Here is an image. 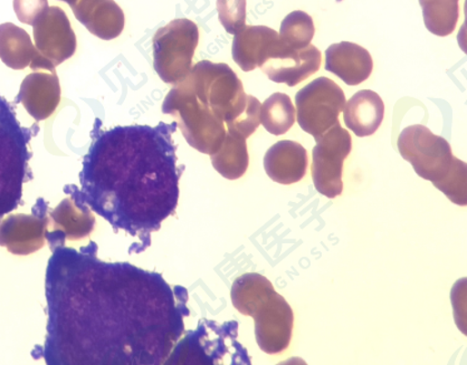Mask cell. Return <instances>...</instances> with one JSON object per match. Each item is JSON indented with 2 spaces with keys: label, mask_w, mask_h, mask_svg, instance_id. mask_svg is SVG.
I'll return each mask as SVG.
<instances>
[{
  "label": "cell",
  "mask_w": 467,
  "mask_h": 365,
  "mask_svg": "<svg viewBox=\"0 0 467 365\" xmlns=\"http://www.w3.org/2000/svg\"><path fill=\"white\" fill-rule=\"evenodd\" d=\"M45 292L48 365L165 364L185 332L188 292L162 275L98 259V245L58 246Z\"/></svg>",
  "instance_id": "6da1fadb"
},
{
  "label": "cell",
  "mask_w": 467,
  "mask_h": 365,
  "mask_svg": "<svg viewBox=\"0 0 467 365\" xmlns=\"http://www.w3.org/2000/svg\"><path fill=\"white\" fill-rule=\"evenodd\" d=\"M171 125L114 127L103 130L97 118L92 143L79 172L81 189L69 185L79 199L113 227L140 240L139 253L151 245V235L175 214L179 181L177 146Z\"/></svg>",
  "instance_id": "7a4b0ae2"
},
{
  "label": "cell",
  "mask_w": 467,
  "mask_h": 365,
  "mask_svg": "<svg viewBox=\"0 0 467 365\" xmlns=\"http://www.w3.org/2000/svg\"><path fill=\"white\" fill-rule=\"evenodd\" d=\"M39 127H23L11 102L0 95V220L23 204V186L33 180L29 143Z\"/></svg>",
  "instance_id": "3957f363"
},
{
  "label": "cell",
  "mask_w": 467,
  "mask_h": 365,
  "mask_svg": "<svg viewBox=\"0 0 467 365\" xmlns=\"http://www.w3.org/2000/svg\"><path fill=\"white\" fill-rule=\"evenodd\" d=\"M162 112L175 118L182 136L193 149L208 156L221 149L227 135L225 123L198 100L190 77L169 91Z\"/></svg>",
  "instance_id": "277c9868"
},
{
  "label": "cell",
  "mask_w": 467,
  "mask_h": 365,
  "mask_svg": "<svg viewBox=\"0 0 467 365\" xmlns=\"http://www.w3.org/2000/svg\"><path fill=\"white\" fill-rule=\"evenodd\" d=\"M188 77L198 100L225 123L226 129H230L256 98L246 95L240 78L227 64L202 61L192 68Z\"/></svg>",
  "instance_id": "5b68a950"
},
{
  "label": "cell",
  "mask_w": 467,
  "mask_h": 365,
  "mask_svg": "<svg viewBox=\"0 0 467 365\" xmlns=\"http://www.w3.org/2000/svg\"><path fill=\"white\" fill-rule=\"evenodd\" d=\"M237 329L236 320L218 325L202 319L196 330L176 344L165 364H217L230 353L238 363L251 364L246 350L236 341Z\"/></svg>",
  "instance_id": "8992f818"
},
{
  "label": "cell",
  "mask_w": 467,
  "mask_h": 365,
  "mask_svg": "<svg viewBox=\"0 0 467 365\" xmlns=\"http://www.w3.org/2000/svg\"><path fill=\"white\" fill-rule=\"evenodd\" d=\"M200 42V29L186 18L175 19L159 28L152 38L153 67L167 84L181 83L190 76Z\"/></svg>",
  "instance_id": "52a82bcc"
},
{
  "label": "cell",
  "mask_w": 467,
  "mask_h": 365,
  "mask_svg": "<svg viewBox=\"0 0 467 365\" xmlns=\"http://www.w3.org/2000/svg\"><path fill=\"white\" fill-rule=\"evenodd\" d=\"M296 106L301 129L317 141L340 123L339 116L346 106V96L335 81L322 76L296 93Z\"/></svg>",
  "instance_id": "ba28073f"
},
{
  "label": "cell",
  "mask_w": 467,
  "mask_h": 365,
  "mask_svg": "<svg viewBox=\"0 0 467 365\" xmlns=\"http://www.w3.org/2000/svg\"><path fill=\"white\" fill-rule=\"evenodd\" d=\"M397 145L400 156L410 162L416 174L433 185L444 179L453 165L455 157L449 141L424 126L405 127Z\"/></svg>",
  "instance_id": "9c48e42d"
},
{
  "label": "cell",
  "mask_w": 467,
  "mask_h": 365,
  "mask_svg": "<svg viewBox=\"0 0 467 365\" xmlns=\"http://www.w3.org/2000/svg\"><path fill=\"white\" fill-rule=\"evenodd\" d=\"M312 151V179L316 189L334 199L344 191L342 171L352 149L350 133L337 123L317 139Z\"/></svg>",
  "instance_id": "30bf717a"
},
{
  "label": "cell",
  "mask_w": 467,
  "mask_h": 365,
  "mask_svg": "<svg viewBox=\"0 0 467 365\" xmlns=\"http://www.w3.org/2000/svg\"><path fill=\"white\" fill-rule=\"evenodd\" d=\"M258 347L267 354H277L289 348L295 314L282 295L276 292L258 307L253 314Z\"/></svg>",
  "instance_id": "8fae6325"
},
{
  "label": "cell",
  "mask_w": 467,
  "mask_h": 365,
  "mask_svg": "<svg viewBox=\"0 0 467 365\" xmlns=\"http://www.w3.org/2000/svg\"><path fill=\"white\" fill-rule=\"evenodd\" d=\"M47 202L39 198L32 215H11L0 220V246L14 255H31L44 248L48 228Z\"/></svg>",
  "instance_id": "7c38bea8"
},
{
  "label": "cell",
  "mask_w": 467,
  "mask_h": 365,
  "mask_svg": "<svg viewBox=\"0 0 467 365\" xmlns=\"http://www.w3.org/2000/svg\"><path fill=\"white\" fill-rule=\"evenodd\" d=\"M35 47L54 67L77 52V36L66 12L48 7L33 25Z\"/></svg>",
  "instance_id": "4fadbf2b"
},
{
  "label": "cell",
  "mask_w": 467,
  "mask_h": 365,
  "mask_svg": "<svg viewBox=\"0 0 467 365\" xmlns=\"http://www.w3.org/2000/svg\"><path fill=\"white\" fill-rule=\"evenodd\" d=\"M64 192L69 196L68 198L59 202L48 216V226H52L53 229H47V240L52 250L64 246L66 240L86 238L96 224L89 207L78 198L69 185L66 186Z\"/></svg>",
  "instance_id": "5bb4252c"
},
{
  "label": "cell",
  "mask_w": 467,
  "mask_h": 365,
  "mask_svg": "<svg viewBox=\"0 0 467 365\" xmlns=\"http://www.w3.org/2000/svg\"><path fill=\"white\" fill-rule=\"evenodd\" d=\"M321 52L315 46L301 49L282 46L260 66L272 82L285 83L291 87L319 71Z\"/></svg>",
  "instance_id": "9a60e30c"
},
{
  "label": "cell",
  "mask_w": 467,
  "mask_h": 365,
  "mask_svg": "<svg viewBox=\"0 0 467 365\" xmlns=\"http://www.w3.org/2000/svg\"><path fill=\"white\" fill-rule=\"evenodd\" d=\"M61 101V86L56 70L34 71L24 78L16 97L35 120H47Z\"/></svg>",
  "instance_id": "2e32d148"
},
{
  "label": "cell",
  "mask_w": 467,
  "mask_h": 365,
  "mask_svg": "<svg viewBox=\"0 0 467 365\" xmlns=\"http://www.w3.org/2000/svg\"><path fill=\"white\" fill-rule=\"evenodd\" d=\"M282 46L280 35L266 26H245L233 39L234 62L244 72L254 71Z\"/></svg>",
  "instance_id": "e0dca14e"
},
{
  "label": "cell",
  "mask_w": 467,
  "mask_h": 365,
  "mask_svg": "<svg viewBox=\"0 0 467 365\" xmlns=\"http://www.w3.org/2000/svg\"><path fill=\"white\" fill-rule=\"evenodd\" d=\"M0 59L15 71H23L28 66L33 71L56 70L35 47L28 33L13 23L0 25Z\"/></svg>",
  "instance_id": "ac0fdd59"
},
{
  "label": "cell",
  "mask_w": 467,
  "mask_h": 365,
  "mask_svg": "<svg viewBox=\"0 0 467 365\" xmlns=\"http://www.w3.org/2000/svg\"><path fill=\"white\" fill-rule=\"evenodd\" d=\"M71 8L78 21L94 36L112 41L121 35L126 16L114 0H78Z\"/></svg>",
  "instance_id": "d6986e66"
},
{
  "label": "cell",
  "mask_w": 467,
  "mask_h": 365,
  "mask_svg": "<svg viewBox=\"0 0 467 365\" xmlns=\"http://www.w3.org/2000/svg\"><path fill=\"white\" fill-rule=\"evenodd\" d=\"M326 70L336 74L347 86L364 83L374 70V61L366 48L351 42L332 44L326 51Z\"/></svg>",
  "instance_id": "ffe728a7"
},
{
  "label": "cell",
  "mask_w": 467,
  "mask_h": 365,
  "mask_svg": "<svg viewBox=\"0 0 467 365\" xmlns=\"http://www.w3.org/2000/svg\"><path fill=\"white\" fill-rule=\"evenodd\" d=\"M307 152L300 143L291 140L278 141L267 150L265 167L268 177L277 184L292 185L306 175Z\"/></svg>",
  "instance_id": "44dd1931"
},
{
  "label": "cell",
  "mask_w": 467,
  "mask_h": 365,
  "mask_svg": "<svg viewBox=\"0 0 467 365\" xmlns=\"http://www.w3.org/2000/svg\"><path fill=\"white\" fill-rule=\"evenodd\" d=\"M385 116V105L379 93L362 90L346 102L345 123L357 137L374 135L379 129Z\"/></svg>",
  "instance_id": "7402d4cb"
},
{
  "label": "cell",
  "mask_w": 467,
  "mask_h": 365,
  "mask_svg": "<svg viewBox=\"0 0 467 365\" xmlns=\"http://www.w3.org/2000/svg\"><path fill=\"white\" fill-rule=\"evenodd\" d=\"M275 292L265 276L251 273L240 276L233 283L231 298L234 308L246 317H253L256 309Z\"/></svg>",
  "instance_id": "603a6c76"
},
{
  "label": "cell",
  "mask_w": 467,
  "mask_h": 365,
  "mask_svg": "<svg viewBox=\"0 0 467 365\" xmlns=\"http://www.w3.org/2000/svg\"><path fill=\"white\" fill-rule=\"evenodd\" d=\"M213 167L228 180H237L245 175L250 164L245 137L228 132L221 149L211 156Z\"/></svg>",
  "instance_id": "cb8c5ba5"
},
{
  "label": "cell",
  "mask_w": 467,
  "mask_h": 365,
  "mask_svg": "<svg viewBox=\"0 0 467 365\" xmlns=\"http://www.w3.org/2000/svg\"><path fill=\"white\" fill-rule=\"evenodd\" d=\"M459 2L460 0H420L426 28L436 36L451 35L460 18Z\"/></svg>",
  "instance_id": "d4e9b609"
},
{
  "label": "cell",
  "mask_w": 467,
  "mask_h": 365,
  "mask_svg": "<svg viewBox=\"0 0 467 365\" xmlns=\"http://www.w3.org/2000/svg\"><path fill=\"white\" fill-rule=\"evenodd\" d=\"M261 123L273 136L285 135L296 122V107L289 96L275 93L261 105Z\"/></svg>",
  "instance_id": "484cf974"
},
{
  "label": "cell",
  "mask_w": 467,
  "mask_h": 365,
  "mask_svg": "<svg viewBox=\"0 0 467 365\" xmlns=\"http://www.w3.org/2000/svg\"><path fill=\"white\" fill-rule=\"evenodd\" d=\"M315 33V24L310 15L296 11L283 19L278 35L285 46L301 49L310 46Z\"/></svg>",
  "instance_id": "4316f807"
},
{
  "label": "cell",
  "mask_w": 467,
  "mask_h": 365,
  "mask_svg": "<svg viewBox=\"0 0 467 365\" xmlns=\"http://www.w3.org/2000/svg\"><path fill=\"white\" fill-rule=\"evenodd\" d=\"M467 166L466 162L454 157L449 174L444 179L436 182L435 188L443 192V194L453 204L462 207L467 205Z\"/></svg>",
  "instance_id": "83f0119b"
},
{
  "label": "cell",
  "mask_w": 467,
  "mask_h": 365,
  "mask_svg": "<svg viewBox=\"0 0 467 365\" xmlns=\"http://www.w3.org/2000/svg\"><path fill=\"white\" fill-rule=\"evenodd\" d=\"M218 18L222 26L235 35L246 26V0H217Z\"/></svg>",
  "instance_id": "f1b7e54d"
},
{
  "label": "cell",
  "mask_w": 467,
  "mask_h": 365,
  "mask_svg": "<svg viewBox=\"0 0 467 365\" xmlns=\"http://www.w3.org/2000/svg\"><path fill=\"white\" fill-rule=\"evenodd\" d=\"M13 5L18 21L33 26L48 8V0H14Z\"/></svg>",
  "instance_id": "f546056e"
},
{
  "label": "cell",
  "mask_w": 467,
  "mask_h": 365,
  "mask_svg": "<svg viewBox=\"0 0 467 365\" xmlns=\"http://www.w3.org/2000/svg\"><path fill=\"white\" fill-rule=\"evenodd\" d=\"M59 2H66L69 5V7H72L73 5H76L78 0H59Z\"/></svg>",
  "instance_id": "4dcf8cb0"
}]
</instances>
